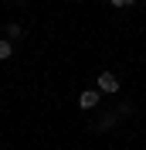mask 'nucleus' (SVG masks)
<instances>
[{
	"instance_id": "nucleus-3",
	"label": "nucleus",
	"mask_w": 146,
	"mask_h": 150,
	"mask_svg": "<svg viewBox=\"0 0 146 150\" xmlns=\"http://www.w3.org/2000/svg\"><path fill=\"white\" fill-rule=\"evenodd\" d=\"M10 51H14V48H10V41H4V38H0V62H4V58H10Z\"/></svg>"
},
{
	"instance_id": "nucleus-1",
	"label": "nucleus",
	"mask_w": 146,
	"mask_h": 150,
	"mask_svg": "<svg viewBox=\"0 0 146 150\" xmlns=\"http://www.w3.org/2000/svg\"><path fill=\"white\" fill-rule=\"evenodd\" d=\"M99 92H119V79L112 72H102L99 75Z\"/></svg>"
},
{
	"instance_id": "nucleus-4",
	"label": "nucleus",
	"mask_w": 146,
	"mask_h": 150,
	"mask_svg": "<svg viewBox=\"0 0 146 150\" xmlns=\"http://www.w3.org/2000/svg\"><path fill=\"white\" fill-rule=\"evenodd\" d=\"M7 38H20V24H7Z\"/></svg>"
},
{
	"instance_id": "nucleus-5",
	"label": "nucleus",
	"mask_w": 146,
	"mask_h": 150,
	"mask_svg": "<svg viewBox=\"0 0 146 150\" xmlns=\"http://www.w3.org/2000/svg\"><path fill=\"white\" fill-rule=\"evenodd\" d=\"M129 4H136V0H112V7H129Z\"/></svg>"
},
{
	"instance_id": "nucleus-2",
	"label": "nucleus",
	"mask_w": 146,
	"mask_h": 150,
	"mask_svg": "<svg viewBox=\"0 0 146 150\" xmlns=\"http://www.w3.org/2000/svg\"><path fill=\"white\" fill-rule=\"evenodd\" d=\"M99 89H95V92H82L78 96V106H82V109H95V106H99Z\"/></svg>"
}]
</instances>
